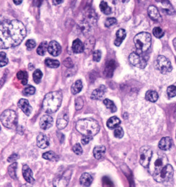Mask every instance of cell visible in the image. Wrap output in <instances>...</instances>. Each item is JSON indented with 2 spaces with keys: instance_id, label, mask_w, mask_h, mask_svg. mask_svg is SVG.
<instances>
[{
  "instance_id": "obj_1",
  "label": "cell",
  "mask_w": 176,
  "mask_h": 187,
  "mask_svg": "<svg viewBox=\"0 0 176 187\" xmlns=\"http://www.w3.org/2000/svg\"><path fill=\"white\" fill-rule=\"evenodd\" d=\"M26 32L25 25L19 20H0V49L16 47L24 40Z\"/></svg>"
},
{
  "instance_id": "obj_2",
  "label": "cell",
  "mask_w": 176,
  "mask_h": 187,
  "mask_svg": "<svg viewBox=\"0 0 176 187\" xmlns=\"http://www.w3.org/2000/svg\"><path fill=\"white\" fill-rule=\"evenodd\" d=\"M63 99L62 93L60 91H52L47 94L43 100L42 107L47 113L57 112L62 105Z\"/></svg>"
},
{
  "instance_id": "obj_3",
  "label": "cell",
  "mask_w": 176,
  "mask_h": 187,
  "mask_svg": "<svg viewBox=\"0 0 176 187\" xmlns=\"http://www.w3.org/2000/svg\"><path fill=\"white\" fill-rule=\"evenodd\" d=\"M76 130L84 136L93 137L99 132L100 130L99 125L94 119H82L78 120L76 123Z\"/></svg>"
},
{
  "instance_id": "obj_4",
  "label": "cell",
  "mask_w": 176,
  "mask_h": 187,
  "mask_svg": "<svg viewBox=\"0 0 176 187\" xmlns=\"http://www.w3.org/2000/svg\"><path fill=\"white\" fill-rule=\"evenodd\" d=\"M134 43L138 51L146 52L151 47L152 37L149 33L146 32H140L134 38Z\"/></svg>"
},
{
  "instance_id": "obj_5",
  "label": "cell",
  "mask_w": 176,
  "mask_h": 187,
  "mask_svg": "<svg viewBox=\"0 0 176 187\" xmlns=\"http://www.w3.org/2000/svg\"><path fill=\"white\" fill-rule=\"evenodd\" d=\"M17 114L13 110H6L0 116L2 125L9 129H15L18 125Z\"/></svg>"
},
{
  "instance_id": "obj_6",
  "label": "cell",
  "mask_w": 176,
  "mask_h": 187,
  "mask_svg": "<svg viewBox=\"0 0 176 187\" xmlns=\"http://www.w3.org/2000/svg\"><path fill=\"white\" fill-rule=\"evenodd\" d=\"M154 160L150 161L149 168V171L152 175L157 173V172H159L161 169H162L167 165V158L165 154L163 153H157V155L156 157L154 155Z\"/></svg>"
},
{
  "instance_id": "obj_7",
  "label": "cell",
  "mask_w": 176,
  "mask_h": 187,
  "mask_svg": "<svg viewBox=\"0 0 176 187\" xmlns=\"http://www.w3.org/2000/svg\"><path fill=\"white\" fill-rule=\"evenodd\" d=\"M173 176V168L172 165L167 164L162 169L157 172L153 175L154 180L157 182H165V181H168L172 179Z\"/></svg>"
},
{
  "instance_id": "obj_8",
  "label": "cell",
  "mask_w": 176,
  "mask_h": 187,
  "mask_svg": "<svg viewBox=\"0 0 176 187\" xmlns=\"http://www.w3.org/2000/svg\"><path fill=\"white\" fill-rule=\"evenodd\" d=\"M129 61L132 66L143 69L147 65L148 56L145 54L144 52L138 51L137 52L131 53L129 56Z\"/></svg>"
},
{
  "instance_id": "obj_9",
  "label": "cell",
  "mask_w": 176,
  "mask_h": 187,
  "mask_svg": "<svg viewBox=\"0 0 176 187\" xmlns=\"http://www.w3.org/2000/svg\"><path fill=\"white\" fill-rule=\"evenodd\" d=\"M156 66L160 73L162 74H165L170 73L172 70V65L170 61L164 56H159L157 59V64Z\"/></svg>"
},
{
  "instance_id": "obj_10",
  "label": "cell",
  "mask_w": 176,
  "mask_h": 187,
  "mask_svg": "<svg viewBox=\"0 0 176 187\" xmlns=\"http://www.w3.org/2000/svg\"><path fill=\"white\" fill-rule=\"evenodd\" d=\"M153 153L151 148L148 147H143L140 151V163L144 168H148L152 158Z\"/></svg>"
},
{
  "instance_id": "obj_11",
  "label": "cell",
  "mask_w": 176,
  "mask_h": 187,
  "mask_svg": "<svg viewBox=\"0 0 176 187\" xmlns=\"http://www.w3.org/2000/svg\"><path fill=\"white\" fill-rule=\"evenodd\" d=\"M69 121V116L67 112H62L59 114L57 120V127L58 130H63L67 126Z\"/></svg>"
},
{
  "instance_id": "obj_12",
  "label": "cell",
  "mask_w": 176,
  "mask_h": 187,
  "mask_svg": "<svg viewBox=\"0 0 176 187\" xmlns=\"http://www.w3.org/2000/svg\"><path fill=\"white\" fill-rule=\"evenodd\" d=\"M70 175H66V174L62 176H57L53 181L54 187H67L70 180Z\"/></svg>"
},
{
  "instance_id": "obj_13",
  "label": "cell",
  "mask_w": 176,
  "mask_h": 187,
  "mask_svg": "<svg viewBox=\"0 0 176 187\" xmlns=\"http://www.w3.org/2000/svg\"><path fill=\"white\" fill-rule=\"evenodd\" d=\"M48 52L54 56H58L62 52V47L57 41H51L48 45Z\"/></svg>"
},
{
  "instance_id": "obj_14",
  "label": "cell",
  "mask_w": 176,
  "mask_h": 187,
  "mask_svg": "<svg viewBox=\"0 0 176 187\" xmlns=\"http://www.w3.org/2000/svg\"><path fill=\"white\" fill-rule=\"evenodd\" d=\"M18 106L21 109V111L26 115V116H29L31 114L32 108L31 106L29 104V101L27 99H21L19 100V103H18Z\"/></svg>"
},
{
  "instance_id": "obj_15",
  "label": "cell",
  "mask_w": 176,
  "mask_h": 187,
  "mask_svg": "<svg viewBox=\"0 0 176 187\" xmlns=\"http://www.w3.org/2000/svg\"><path fill=\"white\" fill-rule=\"evenodd\" d=\"M53 125V118L52 116L49 115H45L43 116L40 121V127L42 130H46L49 129V128L52 126Z\"/></svg>"
},
{
  "instance_id": "obj_16",
  "label": "cell",
  "mask_w": 176,
  "mask_h": 187,
  "mask_svg": "<svg viewBox=\"0 0 176 187\" xmlns=\"http://www.w3.org/2000/svg\"><path fill=\"white\" fill-rule=\"evenodd\" d=\"M37 144L39 148L45 149L49 146V139L45 134L40 133L37 137Z\"/></svg>"
},
{
  "instance_id": "obj_17",
  "label": "cell",
  "mask_w": 176,
  "mask_h": 187,
  "mask_svg": "<svg viewBox=\"0 0 176 187\" xmlns=\"http://www.w3.org/2000/svg\"><path fill=\"white\" fill-rule=\"evenodd\" d=\"M23 170V176H24V178L25 179V180L27 181L28 183L31 184L33 181H35V179L33 178V173L32 171L31 170L28 166L27 165H24L23 166L22 168Z\"/></svg>"
},
{
  "instance_id": "obj_18",
  "label": "cell",
  "mask_w": 176,
  "mask_h": 187,
  "mask_svg": "<svg viewBox=\"0 0 176 187\" xmlns=\"http://www.w3.org/2000/svg\"><path fill=\"white\" fill-rule=\"evenodd\" d=\"M106 92L105 86L101 85L99 88L94 89L91 94V98L94 100H99L103 98Z\"/></svg>"
},
{
  "instance_id": "obj_19",
  "label": "cell",
  "mask_w": 176,
  "mask_h": 187,
  "mask_svg": "<svg viewBox=\"0 0 176 187\" xmlns=\"http://www.w3.org/2000/svg\"><path fill=\"white\" fill-rule=\"evenodd\" d=\"M115 68H116V63H115V61L111 60L108 61L106 63L105 69H104V73L107 78H111L114 75V72Z\"/></svg>"
},
{
  "instance_id": "obj_20",
  "label": "cell",
  "mask_w": 176,
  "mask_h": 187,
  "mask_svg": "<svg viewBox=\"0 0 176 187\" xmlns=\"http://www.w3.org/2000/svg\"><path fill=\"white\" fill-rule=\"evenodd\" d=\"M172 147V139L170 137H165L162 138L159 143V147L161 150H169Z\"/></svg>"
},
{
  "instance_id": "obj_21",
  "label": "cell",
  "mask_w": 176,
  "mask_h": 187,
  "mask_svg": "<svg viewBox=\"0 0 176 187\" xmlns=\"http://www.w3.org/2000/svg\"><path fill=\"white\" fill-rule=\"evenodd\" d=\"M93 178L90 174L85 172L81 175L80 178V183L81 185L85 187H88L90 186L92 183Z\"/></svg>"
},
{
  "instance_id": "obj_22",
  "label": "cell",
  "mask_w": 176,
  "mask_h": 187,
  "mask_svg": "<svg viewBox=\"0 0 176 187\" xmlns=\"http://www.w3.org/2000/svg\"><path fill=\"white\" fill-rule=\"evenodd\" d=\"M148 14H149V17L151 18L153 20H156V21L159 20L161 18L159 10L154 6H149V8H148Z\"/></svg>"
},
{
  "instance_id": "obj_23",
  "label": "cell",
  "mask_w": 176,
  "mask_h": 187,
  "mask_svg": "<svg viewBox=\"0 0 176 187\" xmlns=\"http://www.w3.org/2000/svg\"><path fill=\"white\" fill-rule=\"evenodd\" d=\"M72 49L73 52L76 53H80L84 52L85 47H84V45L83 42L79 39H76L73 41V45H72Z\"/></svg>"
},
{
  "instance_id": "obj_24",
  "label": "cell",
  "mask_w": 176,
  "mask_h": 187,
  "mask_svg": "<svg viewBox=\"0 0 176 187\" xmlns=\"http://www.w3.org/2000/svg\"><path fill=\"white\" fill-rule=\"evenodd\" d=\"M126 36V32L124 29H119L116 32V39L114 41V44L117 47H118L123 42V40Z\"/></svg>"
},
{
  "instance_id": "obj_25",
  "label": "cell",
  "mask_w": 176,
  "mask_h": 187,
  "mask_svg": "<svg viewBox=\"0 0 176 187\" xmlns=\"http://www.w3.org/2000/svg\"><path fill=\"white\" fill-rule=\"evenodd\" d=\"M106 152V148L104 146H97L93 150V154L96 159H101Z\"/></svg>"
},
{
  "instance_id": "obj_26",
  "label": "cell",
  "mask_w": 176,
  "mask_h": 187,
  "mask_svg": "<svg viewBox=\"0 0 176 187\" xmlns=\"http://www.w3.org/2000/svg\"><path fill=\"white\" fill-rule=\"evenodd\" d=\"M121 124V120L116 116H113L110 117L106 122V125L109 129H116V127H119Z\"/></svg>"
},
{
  "instance_id": "obj_27",
  "label": "cell",
  "mask_w": 176,
  "mask_h": 187,
  "mask_svg": "<svg viewBox=\"0 0 176 187\" xmlns=\"http://www.w3.org/2000/svg\"><path fill=\"white\" fill-rule=\"evenodd\" d=\"M94 43H95V40L93 37H91L87 40L84 45V47H85L84 52H85L88 54L90 53L94 47Z\"/></svg>"
},
{
  "instance_id": "obj_28",
  "label": "cell",
  "mask_w": 176,
  "mask_h": 187,
  "mask_svg": "<svg viewBox=\"0 0 176 187\" xmlns=\"http://www.w3.org/2000/svg\"><path fill=\"white\" fill-rule=\"evenodd\" d=\"M83 89V83L80 80H78L75 83L73 84V85L71 86V93L73 94H77L79 92H80Z\"/></svg>"
},
{
  "instance_id": "obj_29",
  "label": "cell",
  "mask_w": 176,
  "mask_h": 187,
  "mask_svg": "<svg viewBox=\"0 0 176 187\" xmlns=\"http://www.w3.org/2000/svg\"><path fill=\"white\" fill-rule=\"evenodd\" d=\"M145 98H146L147 101L154 103V102L157 101L158 99H159V95H158L157 91H153V90H149V91H147L146 95H145Z\"/></svg>"
},
{
  "instance_id": "obj_30",
  "label": "cell",
  "mask_w": 176,
  "mask_h": 187,
  "mask_svg": "<svg viewBox=\"0 0 176 187\" xmlns=\"http://www.w3.org/2000/svg\"><path fill=\"white\" fill-rule=\"evenodd\" d=\"M42 158L44 159L50 161H57L58 160V156L54 152L52 151L43 153Z\"/></svg>"
},
{
  "instance_id": "obj_31",
  "label": "cell",
  "mask_w": 176,
  "mask_h": 187,
  "mask_svg": "<svg viewBox=\"0 0 176 187\" xmlns=\"http://www.w3.org/2000/svg\"><path fill=\"white\" fill-rule=\"evenodd\" d=\"M97 20V16L92 10H90V11H88L86 14V18H85V22L88 23H92L94 24L95 23Z\"/></svg>"
},
{
  "instance_id": "obj_32",
  "label": "cell",
  "mask_w": 176,
  "mask_h": 187,
  "mask_svg": "<svg viewBox=\"0 0 176 187\" xmlns=\"http://www.w3.org/2000/svg\"><path fill=\"white\" fill-rule=\"evenodd\" d=\"M48 45H49V44L47 42H45V41L42 42L37 49V54H39L40 56H44L48 49Z\"/></svg>"
},
{
  "instance_id": "obj_33",
  "label": "cell",
  "mask_w": 176,
  "mask_h": 187,
  "mask_svg": "<svg viewBox=\"0 0 176 187\" xmlns=\"http://www.w3.org/2000/svg\"><path fill=\"white\" fill-rule=\"evenodd\" d=\"M17 165L18 164L16 163H12L11 165H10V166L8 168L9 175L12 179H16L17 178V176H16Z\"/></svg>"
},
{
  "instance_id": "obj_34",
  "label": "cell",
  "mask_w": 176,
  "mask_h": 187,
  "mask_svg": "<svg viewBox=\"0 0 176 187\" xmlns=\"http://www.w3.org/2000/svg\"><path fill=\"white\" fill-rule=\"evenodd\" d=\"M99 8H100L101 12L104 13V14L106 15H109L111 13V8L109 6L108 4L104 1L101 2L100 4H99Z\"/></svg>"
},
{
  "instance_id": "obj_35",
  "label": "cell",
  "mask_w": 176,
  "mask_h": 187,
  "mask_svg": "<svg viewBox=\"0 0 176 187\" xmlns=\"http://www.w3.org/2000/svg\"><path fill=\"white\" fill-rule=\"evenodd\" d=\"M45 64L49 68H57L60 66V63L58 60L52 59V58H48L45 60Z\"/></svg>"
},
{
  "instance_id": "obj_36",
  "label": "cell",
  "mask_w": 176,
  "mask_h": 187,
  "mask_svg": "<svg viewBox=\"0 0 176 187\" xmlns=\"http://www.w3.org/2000/svg\"><path fill=\"white\" fill-rule=\"evenodd\" d=\"M103 103L106 106L107 108H109V110H110L111 113H114L116 111L117 108L116 106V105H115L114 102L111 101L110 99H104Z\"/></svg>"
},
{
  "instance_id": "obj_37",
  "label": "cell",
  "mask_w": 176,
  "mask_h": 187,
  "mask_svg": "<svg viewBox=\"0 0 176 187\" xmlns=\"http://www.w3.org/2000/svg\"><path fill=\"white\" fill-rule=\"evenodd\" d=\"M17 78L21 81L22 84L25 85L28 83V74L25 71H19L17 73Z\"/></svg>"
},
{
  "instance_id": "obj_38",
  "label": "cell",
  "mask_w": 176,
  "mask_h": 187,
  "mask_svg": "<svg viewBox=\"0 0 176 187\" xmlns=\"http://www.w3.org/2000/svg\"><path fill=\"white\" fill-rule=\"evenodd\" d=\"M33 80L36 84H39L41 82L42 78V73L40 69H37L33 73Z\"/></svg>"
},
{
  "instance_id": "obj_39",
  "label": "cell",
  "mask_w": 176,
  "mask_h": 187,
  "mask_svg": "<svg viewBox=\"0 0 176 187\" xmlns=\"http://www.w3.org/2000/svg\"><path fill=\"white\" fill-rule=\"evenodd\" d=\"M9 62L6 53L4 52H0V67H4Z\"/></svg>"
},
{
  "instance_id": "obj_40",
  "label": "cell",
  "mask_w": 176,
  "mask_h": 187,
  "mask_svg": "<svg viewBox=\"0 0 176 187\" xmlns=\"http://www.w3.org/2000/svg\"><path fill=\"white\" fill-rule=\"evenodd\" d=\"M35 91H36V89H35L34 87L30 85L24 89V91H23V94H24L25 96H31L35 93Z\"/></svg>"
},
{
  "instance_id": "obj_41",
  "label": "cell",
  "mask_w": 176,
  "mask_h": 187,
  "mask_svg": "<svg viewBox=\"0 0 176 187\" xmlns=\"http://www.w3.org/2000/svg\"><path fill=\"white\" fill-rule=\"evenodd\" d=\"M153 35H154L157 38H161L164 35V32L163 31V30L159 27H156L153 29Z\"/></svg>"
},
{
  "instance_id": "obj_42",
  "label": "cell",
  "mask_w": 176,
  "mask_h": 187,
  "mask_svg": "<svg viewBox=\"0 0 176 187\" xmlns=\"http://www.w3.org/2000/svg\"><path fill=\"white\" fill-rule=\"evenodd\" d=\"M72 150L76 155H80L83 154V148L80 146V143H76V144L74 145L72 148Z\"/></svg>"
},
{
  "instance_id": "obj_43",
  "label": "cell",
  "mask_w": 176,
  "mask_h": 187,
  "mask_svg": "<svg viewBox=\"0 0 176 187\" xmlns=\"http://www.w3.org/2000/svg\"><path fill=\"white\" fill-rule=\"evenodd\" d=\"M114 134L115 137L118 138V139H121V138L123 137L124 132H123V129H122L121 127H116V129H115Z\"/></svg>"
},
{
  "instance_id": "obj_44",
  "label": "cell",
  "mask_w": 176,
  "mask_h": 187,
  "mask_svg": "<svg viewBox=\"0 0 176 187\" xmlns=\"http://www.w3.org/2000/svg\"><path fill=\"white\" fill-rule=\"evenodd\" d=\"M83 99L81 98V97H78V98H76L75 101V109L78 111V110L82 109V108L83 106Z\"/></svg>"
},
{
  "instance_id": "obj_45",
  "label": "cell",
  "mask_w": 176,
  "mask_h": 187,
  "mask_svg": "<svg viewBox=\"0 0 176 187\" xmlns=\"http://www.w3.org/2000/svg\"><path fill=\"white\" fill-rule=\"evenodd\" d=\"M167 94L169 97H174L176 96V87L170 85L167 89Z\"/></svg>"
},
{
  "instance_id": "obj_46",
  "label": "cell",
  "mask_w": 176,
  "mask_h": 187,
  "mask_svg": "<svg viewBox=\"0 0 176 187\" xmlns=\"http://www.w3.org/2000/svg\"><path fill=\"white\" fill-rule=\"evenodd\" d=\"M101 57V52L99 50H95L93 52V60L95 62H99Z\"/></svg>"
},
{
  "instance_id": "obj_47",
  "label": "cell",
  "mask_w": 176,
  "mask_h": 187,
  "mask_svg": "<svg viewBox=\"0 0 176 187\" xmlns=\"http://www.w3.org/2000/svg\"><path fill=\"white\" fill-rule=\"evenodd\" d=\"M117 22V20L116 19H114V18H109V19H107L105 21V26L107 28H109L112 26V25L116 24Z\"/></svg>"
},
{
  "instance_id": "obj_48",
  "label": "cell",
  "mask_w": 176,
  "mask_h": 187,
  "mask_svg": "<svg viewBox=\"0 0 176 187\" xmlns=\"http://www.w3.org/2000/svg\"><path fill=\"white\" fill-rule=\"evenodd\" d=\"M102 181V184L104 187H114V184L112 183V181L106 176H104Z\"/></svg>"
},
{
  "instance_id": "obj_49",
  "label": "cell",
  "mask_w": 176,
  "mask_h": 187,
  "mask_svg": "<svg viewBox=\"0 0 176 187\" xmlns=\"http://www.w3.org/2000/svg\"><path fill=\"white\" fill-rule=\"evenodd\" d=\"M25 46H26V47L28 49H34L35 47L36 42L33 40H28L25 42Z\"/></svg>"
},
{
  "instance_id": "obj_50",
  "label": "cell",
  "mask_w": 176,
  "mask_h": 187,
  "mask_svg": "<svg viewBox=\"0 0 176 187\" xmlns=\"http://www.w3.org/2000/svg\"><path fill=\"white\" fill-rule=\"evenodd\" d=\"M63 64L67 68H71L73 67L74 64L73 63V61L71 58H66V59L63 61Z\"/></svg>"
},
{
  "instance_id": "obj_51",
  "label": "cell",
  "mask_w": 176,
  "mask_h": 187,
  "mask_svg": "<svg viewBox=\"0 0 176 187\" xmlns=\"http://www.w3.org/2000/svg\"><path fill=\"white\" fill-rule=\"evenodd\" d=\"M19 155H18L17 153H14L9 156L8 159H7V161H8L9 163H14L16 160L19 159Z\"/></svg>"
},
{
  "instance_id": "obj_52",
  "label": "cell",
  "mask_w": 176,
  "mask_h": 187,
  "mask_svg": "<svg viewBox=\"0 0 176 187\" xmlns=\"http://www.w3.org/2000/svg\"><path fill=\"white\" fill-rule=\"evenodd\" d=\"M92 138L93 137H90V136H84V137L82 138L81 142H82L83 145H86L89 143L91 140H92Z\"/></svg>"
},
{
  "instance_id": "obj_53",
  "label": "cell",
  "mask_w": 176,
  "mask_h": 187,
  "mask_svg": "<svg viewBox=\"0 0 176 187\" xmlns=\"http://www.w3.org/2000/svg\"><path fill=\"white\" fill-rule=\"evenodd\" d=\"M63 0H52V4L54 5H58L62 4Z\"/></svg>"
},
{
  "instance_id": "obj_54",
  "label": "cell",
  "mask_w": 176,
  "mask_h": 187,
  "mask_svg": "<svg viewBox=\"0 0 176 187\" xmlns=\"http://www.w3.org/2000/svg\"><path fill=\"white\" fill-rule=\"evenodd\" d=\"M13 1H14V4H15L19 5V4H21V3H22L23 0H13Z\"/></svg>"
},
{
  "instance_id": "obj_55",
  "label": "cell",
  "mask_w": 176,
  "mask_h": 187,
  "mask_svg": "<svg viewBox=\"0 0 176 187\" xmlns=\"http://www.w3.org/2000/svg\"><path fill=\"white\" fill-rule=\"evenodd\" d=\"M157 2H161V3H163L164 4H165V2H168L167 0H157Z\"/></svg>"
},
{
  "instance_id": "obj_56",
  "label": "cell",
  "mask_w": 176,
  "mask_h": 187,
  "mask_svg": "<svg viewBox=\"0 0 176 187\" xmlns=\"http://www.w3.org/2000/svg\"><path fill=\"white\" fill-rule=\"evenodd\" d=\"M147 0H138V2H140V3H144V2H146Z\"/></svg>"
},
{
  "instance_id": "obj_57",
  "label": "cell",
  "mask_w": 176,
  "mask_h": 187,
  "mask_svg": "<svg viewBox=\"0 0 176 187\" xmlns=\"http://www.w3.org/2000/svg\"><path fill=\"white\" fill-rule=\"evenodd\" d=\"M21 187H31V186L28 185V184H24V185H23Z\"/></svg>"
},
{
  "instance_id": "obj_58",
  "label": "cell",
  "mask_w": 176,
  "mask_h": 187,
  "mask_svg": "<svg viewBox=\"0 0 176 187\" xmlns=\"http://www.w3.org/2000/svg\"><path fill=\"white\" fill-rule=\"evenodd\" d=\"M175 49H176V44L175 45Z\"/></svg>"
},
{
  "instance_id": "obj_59",
  "label": "cell",
  "mask_w": 176,
  "mask_h": 187,
  "mask_svg": "<svg viewBox=\"0 0 176 187\" xmlns=\"http://www.w3.org/2000/svg\"><path fill=\"white\" fill-rule=\"evenodd\" d=\"M0 130H1V126H0Z\"/></svg>"
},
{
  "instance_id": "obj_60",
  "label": "cell",
  "mask_w": 176,
  "mask_h": 187,
  "mask_svg": "<svg viewBox=\"0 0 176 187\" xmlns=\"http://www.w3.org/2000/svg\"><path fill=\"white\" fill-rule=\"evenodd\" d=\"M175 138H176V133H175Z\"/></svg>"
}]
</instances>
